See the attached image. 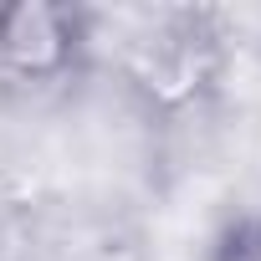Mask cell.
I'll list each match as a JSON object with an SVG mask.
<instances>
[{"label":"cell","instance_id":"cell-1","mask_svg":"<svg viewBox=\"0 0 261 261\" xmlns=\"http://www.w3.org/2000/svg\"><path fill=\"white\" fill-rule=\"evenodd\" d=\"M225 67H230V31L220 11L154 6L118 16L113 77L149 123L200 118L220 97Z\"/></svg>","mask_w":261,"mask_h":261},{"label":"cell","instance_id":"cell-3","mask_svg":"<svg viewBox=\"0 0 261 261\" xmlns=\"http://www.w3.org/2000/svg\"><path fill=\"white\" fill-rule=\"evenodd\" d=\"M205 261H261V210H236L205 246Z\"/></svg>","mask_w":261,"mask_h":261},{"label":"cell","instance_id":"cell-2","mask_svg":"<svg viewBox=\"0 0 261 261\" xmlns=\"http://www.w3.org/2000/svg\"><path fill=\"white\" fill-rule=\"evenodd\" d=\"M102 11L72 0H6L0 6V92L46 102L97 67Z\"/></svg>","mask_w":261,"mask_h":261}]
</instances>
